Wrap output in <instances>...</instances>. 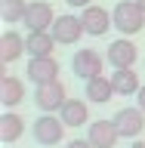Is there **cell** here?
<instances>
[{"mask_svg": "<svg viewBox=\"0 0 145 148\" xmlns=\"http://www.w3.org/2000/svg\"><path fill=\"white\" fill-rule=\"evenodd\" d=\"M111 18H114V28H118L124 37L139 34L145 28V9L139 6L136 0H118L114 9H111Z\"/></svg>", "mask_w": 145, "mask_h": 148, "instance_id": "1", "label": "cell"}, {"mask_svg": "<svg viewBox=\"0 0 145 148\" xmlns=\"http://www.w3.org/2000/svg\"><path fill=\"white\" fill-rule=\"evenodd\" d=\"M62 136H65V120L62 117H53V114H46V111H43V114L34 120V142L40 148L59 145Z\"/></svg>", "mask_w": 145, "mask_h": 148, "instance_id": "2", "label": "cell"}, {"mask_svg": "<svg viewBox=\"0 0 145 148\" xmlns=\"http://www.w3.org/2000/svg\"><path fill=\"white\" fill-rule=\"evenodd\" d=\"M65 99H68V92H65L62 80L37 83V90H34V102H37V108H40V111H46V114L59 111V108L65 105Z\"/></svg>", "mask_w": 145, "mask_h": 148, "instance_id": "3", "label": "cell"}, {"mask_svg": "<svg viewBox=\"0 0 145 148\" xmlns=\"http://www.w3.org/2000/svg\"><path fill=\"white\" fill-rule=\"evenodd\" d=\"M53 37H56V43H62V46H74L77 40H80L87 31H83V22L80 16H59L53 22Z\"/></svg>", "mask_w": 145, "mask_h": 148, "instance_id": "4", "label": "cell"}, {"mask_svg": "<svg viewBox=\"0 0 145 148\" xmlns=\"http://www.w3.org/2000/svg\"><path fill=\"white\" fill-rule=\"evenodd\" d=\"M111 120H114L120 139H136L139 133L145 130V111L139 108V105H136V108H120Z\"/></svg>", "mask_w": 145, "mask_h": 148, "instance_id": "5", "label": "cell"}, {"mask_svg": "<svg viewBox=\"0 0 145 148\" xmlns=\"http://www.w3.org/2000/svg\"><path fill=\"white\" fill-rule=\"evenodd\" d=\"M80 22H83V31H87L90 37H102V34H108V28H114V18L108 16V9L96 6V3L83 6Z\"/></svg>", "mask_w": 145, "mask_h": 148, "instance_id": "6", "label": "cell"}, {"mask_svg": "<svg viewBox=\"0 0 145 148\" xmlns=\"http://www.w3.org/2000/svg\"><path fill=\"white\" fill-rule=\"evenodd\" d=\"M102 68H105V59H102L96 49H77V53L71 56V71L77 74L80 80H90V77L102 74Z\"/></svg>", "mask_w": 145, "mask_h": 148, "instance_id": "7", "label": "cell"}, {"mask_svg": "<svg viewBox=\"0 0 145 148\" xmlns=\"http://www.w3.org/2000/svg\"><path fill=\"white\" fill-rule=\"evenodd\" d=\"M87 139L93 142V148H114L120 133H118V127H114V120L102 117V120H93L90 127H87Z\"/></svg>", "mask_w": 145, "mask_h": 148, "instance_id": "8", "label": "cell"}, {"mask_svg": "<svg viewBox=\"0 0 145 148\" xmlns=\"http://www.w3.org/2000/svg\"><path fill=\"white\" fill-rule=\"evenodd\" d=\"M53 22H56L53 6L46 0H34V3H28V12H25V22L22 25L28 31H46V28H53Z\"/></svg>", "mask_w": 145, "mask_h": 148, "instance_id": "9", "label": "cell"}, {"mask_svg": "<svg viewBox=\"0 0 145 148\" xmlns=\"http://www.w3.org/2000/svg\"><path fill=\"white\" fill-rule=\"evenodd\" d=\"M136 43L127 40V37H120L114 43H108V65L111 68H133L136 65Z\"/></svg>", "mask_w": 145, "mask_h": 148, "instance_id": "10", "label": "cell"}, {"mask_svg": "<svg viewBox=\"0 0 145 148\" xmlns=\"http://www.w3.org/2000/svg\"><path fill=\"white\" fill-rule=\"evenodd\" d=\"M28 77L34 83H49V80H59V62L53 56H34L28 62Z\"/></svg>", "mask_w": 145, "mask_h": 148, "instance_id": "11", "label": "cell"}, {"mask_svg": "<svg viewBox=\"0 0 145 148\" xmlns=\"http://www.w3.org/2000/svg\"><path fill=\"white\" fill-rule=\"evenodd\" d=\"M59 117L65 120V127H83L90 123V108L83 99H65V105L59 108Z\"/></svg>", "mask_w": 145, "mask_h": 148, "instance_id": "12", "label": "cell"}, {"mask_svg": "<svg viewBox=\"0 0 145 148\" xmlns=\"http://www.w3.org/2000/svg\"><path fill=\"white\" fill-rule=\"evenodd\" d=\"M83 92H87V99L96 102V105H105V102H111V96H118V92H114L111 77H102V74L90 77V80H87V86H83Z\"/></svg>", "mask_w": 145, "mask_h": 148, "instance_id": "13", "label": "cell"}, {"mask_svg": "<svg viewBox=\"0 0 145 148\" xmlns=\"http://www.w3.org/2000/svg\"><path fill=\"white\" fill-rule=\"evenodd\" d=\"M22 53H28V43H25V37H22V34L6 31V34L0 37V62H3V65L16 62Z\"/></svg>", "mask_w": 145, "mask_h": 148, "instance_id": "14", "label": "cell"}, {"mask_svg": "<svg viewBox=\"0 0 145 148\" xmlns=\"http://www.w3.org/2000/svg\"><path fill=\"white\" fill-rule=\"evenodd\" d=\"M111 83H114V92H118V96H133V92L142 90V86H139V77H136V71H133V68H114Z\"/></svg>", "mask_w": 145, "mask_h": 148, "instance_id": "15", "label": "cell"}, {"mask_svg": "<svg viewBox=\"0 0 145 148\" xmlns=\"http://www.w3.org/2000/svg\"><path fill=\"white\" fill-rule=\"evenodd\" d=\"M22 133H25V120L19 117V114H12V111H6V114L0 117V142H3V145L19 142Z\"/></svg>", "mask_w": 145, "mask_h": 148, "instance_id": "16", "label": "cell"}, {"mask_svg": "<svg viewBox=\"0 0 145 148\" xmlns=\"http://www.w3.org/2000/svg\"><path fill=\"white\" fill-rule=\"evenodd\" d=\"M25 43H28L31 59H34V56H53V49H56V37H53V31H31Z\"/></svg>", "mask_w": 145, "mask_h": 148, "instance_id": "17", "label": "cell"}, {"mask_svg": "<svg viewBox=\"0 0 145 148\" xmlns=\"http://www.w3.org/2000/svg\"><path fill=\"white\" fill-rule=\"evenodd\" d=\"M22 99H25V86H22V80L3 74V77H0V102H3L6 108H12V105H19Z\"/></svg>", "mask_w": 145, "mask_h": 148, "instance_id": "18", "label": "cell"}, {"mask_svg": "<svg viewBox=\"0 0 145 148\" xmlns=\"http://www.w3.org/2000/svg\"><path fill=\"white\" fill-rule=\"evenodd\" d=\"M25 12H28V0H0V18L6 25L25 22Z\"/></svg>", "mask_w": 145, "mask_h": 148, "instance_id": "19", "label": "cell"}, {"mask_svg": "<svg viewBox=\"0 0 145 148\" xmlns=\"http://www.w3.org/2000/svg\"><path fill=\"white\" fill-rule=\"evenodd\" d=\"M65 148H93V142L90 139H74V142H68Z\"/></svg>", "mask_w": 145, "mask_h": 148, "instance_id": "20", "label": "cell"}, {"mask_svg": "<svg viewBox=\"0 0 145 148\" xmlns=\"http://www.w3.org/2000/svg\"><path fill=\"white\" fill-rule=\"evenodd\" d=\"M65 3H68V6H74V9H83V6H90L93 0H65Z\"/></svg>", "mask_w": 145, "mask_h": 148, "instance_id": "21", "label": "cell"}, {"mask_svg": "<svg viewBox=\"0 0 145 148\" xmlns=\"http://www.w3.org/2000/svg\"><path fill=\"white\" fill-rule=\"evenodd\" d=\"M136 105H139V108H142V111H145V86H142V90H139V92H136Z\"/></svg>", "mask_w": 145, "mask_h": 148, "instance_id": "22", "label": "cell"}, {"mask_svg": "<svg viewBox=\"0 0 145 148\" xmlns=\"http://www.w3.org/2000/svg\"><path fill=\"white\" fill-rule=\"evenodd\" d=\"M130 148H145V142H133V145H130Z\"/></svg>", "mask_w": 145, "mask_h": 148, "instance_id": "23", "label": "cell"}, {"mask_svg": "<svg viewBox=\"0 0 145 148\" xmlns=\"http://www.w3.org/2000/svg\"><path fill=\"white\" fill-rule=\"evenodd\" d=\"M136 3H139V6H142V9H145V0H136Z\"/></svg>", "mask_w": 145, "mask_h": 148, "instance_id": "24", "label": "cell"}]
</instances>
